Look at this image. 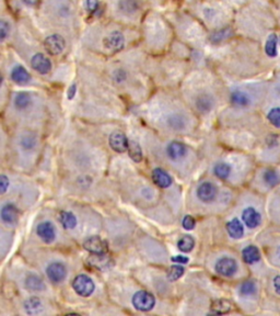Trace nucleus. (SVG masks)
Wrapping results in <instances>:
<instances>
[{
    "mask_svg": "<svg viewBox=\"0 0 280 316\" xmlns=\"http://www.w3.org/2000/svg\"><path fill=\"white\" fill-rule=\"evenodd\" d=\"M195 224H196L195 219L191 215H186L183 219V227L185 229H188V230L193 229L195 227Z\"/></svg>",
    "mask_w": 280,
    "mask_h": 316,
    "instance_id": "41",
    "label": "nucleus"
},
{
    "mask_svg": "<svg viewBox=\"0 0 280 316\" xmlns=\"http://www.w3.org/2000/svg\"><path fill=\"white\" fill-rule=\"evenodd\" d=\"M128 153L129 156L131 157L132 161L135 162H140L143 160V153H142V148L138 145V143L131 141L129 142V146H128Z\"/></svg>",
    "mask_w": 280,
    "mask_h": 316,
    "instance_id": "36",
    "label": "nucleus"
},
{
    "mask_svg": "<svg viewBox=\"0 0 280 316\" xmlns=\"http://www.w3.org/2000/svg\"><path fill=\"white\" fill-rule=\"evenodd\" d=\"M172 261L175 263H184L185 265V263L189 262V258L184 256H176V257H172Z\"/></svg>",
    "mask_w": 280,
    "mask_h": 316,
    "instance_id": "45",
    "label": "nucleus"
},
{
    "mask_svg": "<svg viewBox=\"0 0 280 316\" xmlns=\"http://www.w3.org/2000/svg\"><path fill=\"white\" fill-rule=\"evenodd\" d=\"M183 274H184V267L179 265H174L170 267L168 271V278L170 281H175L181 278Z\"/></svg>",
    "mask_w": 280,
    "mask_h": 316,
    "instance_id": "38",
    "label": "nucleus"
},
{
    "mask_svg": "<svg viewBox=\"0 0 280 316\" xmlns=\"http://www.w3.org/2000/svg\"><path fill=\"white\" fill-rule=\"evenodd\" d=\"M30 103H31V97L29 94H26V92H20V94H18L15 99L16 107L20 110L29 107Z\"/></svg>",
    "mask_w": 280,
    "mask_h": 316,
    "instance_id": "35",
    "label": "nucleus"
},
{
    "mask_svg": "<svg viewBox=\"0 0 280 316\" xmlns=\"http://www.w3.org/2000/svg\"><path fill=\"white\" fill-rule=\"evenodd\" d=\"M245 225L242 220H239L238 217H233L226 223V232L233 240H241L245 233Z\"/></svg>",
    "mask_w": 280,
    "mask_h": 316,
    "instance_id": "15",
    "label": "nucleus"
},
{
    "mask_svg": "<svg viewBox=\"0 0 280 316\" xmlns=\"http://www.w3.org/2000/svg\"><path fill=\"white\" fill-rule=\"evenodd\" d=\"M19 212L13 204H6L2 210V220L9 225H13L18 222Z\"/></svg>",
    "mask_w": 280,
    "mask_h": 316,
    "instance_id": "23",
    "label": "nucleus"
},
{
    "mask_svg": "<svg viewBox=\"0 0 280 316\" xmlns=\"http://www.w3.org/2000/svg\"><path fill=\"white\" fill-rule=\"evenodd\" d=\"M23 2H24L26 5H29V6H35V5L38 4L39 0H23Z\"/></svg>",
    "mask_w": 280,
    "mask_h": 316,
    "instance_id": "47",
    "label": "nucleus"
},
{
    "mask_svg": "<svg viewBox=\"0 0 280 316\" xmlns=\"http://www.w3.org/2000/svg\"><path fill=\"white\" fill-rule=\"evenodd\" d=\"M264 243L265 256L271 268L280 271V228H271V232L266 234Z\"/></svg>",
    "mask_w": 280,
    "mask_h": 316,
    "instance_id": "1",
    "label": "nucleus"
},
{
    "mask_svg": "<svg viewBox=\"0 0 280 316\" xmlns=\"http://www.w3.org/2000/svg\"><path fill=\"white\" fill-rule=\"evenodd\" d=\"M31 64L32 67L38 71L39 74H48L52 69L51 61L44 54H42V53H37V54L33 56Z\"/></svg>",
    "mask_w": 280,
    "mask_h": 316,
    "instance_id": "17",
    "label": "nucleus"
},
{
    "mask_svg": "<svg viewBox=\"0 0 280 316\" xmlns=\"http://www.w3.org/2000/svg\"><path fill=\"white\" fill-rule=\"evenodd\" d=\"M46 274H48L49 279L52 282L59 283L66 278L67 269H66L65 265L62 262H53L46 269Z\"/></svg>",
    "mask_w": 280,
    "mask_h": 316,
    "instance_id": "13",
    "label": "nucleus"
},
{
    "mask_svg": "<svg viewBox=\"0 0 280 316\" xmlns=\"http://www.w3.org/2000/svg\"><path fill=\"white\" fill-rule=\"evenodd\" d=\"M215 269L220 275L230 278V276H233L239 271V263L232 257L225 256L217 261Z\"/></svg>",
    "mask_w": 280,
    "mask_h": 316,
    "instance_id": "6",
    "label": "nucleus"
},
{
    "mask_svg": "<svg viewBox=\"0 0 280 316\" xmlns=\"http://www.w3.org/2000/svg\"><path fill=\"white\" fill-rule=\"evenodd\" d=\"M11 78L13 79V82L23 85L29 83L31 77L24 67H22V66H17V67L13 68L11 71Z\"/></svg>",
    "mask_w": 280,
    "mask_h": 316,
    "instance_id": "26",
    "label": "nucleus"
},
{
    "mask_svg": "<svg viewBox=\"0 0 280 316\" xmlns=\"http://www.w3.org/2000/svg\"><path fill=\"white\" fill-rule=\"evenodd\" d=\"M132 304L138 311L147 312L155 306L156 299L151 293L147 291H139L132 296Z\"/></svg>",
    "mask_w": 280,
    "mask_h": 316,
    "instance_id": "8",
    "label": "nucleus"
},
{
    "mask_svg": "<svg viewBox=\"0 0 280 316\" xmlns=\"http://www.w3.org/2000/svg\"><path fill=\"white\" fill-rule=\"evenodd\" d=\"M21 144H22V146H23L25 149H31V148L34 147V145L36 144V142H35V138L33 137V136L26 135V136H24V137L22 138Z\"/></svg>",
    "mask_w": 280,
    "mask_h": 316,
    "instance_id": "40",
    "label": "nucleus"
},
{
    "mask_svg": "<svg viewBox=\"0 0 280 316\" xmlns=\"http://www.w3.org/2000/svg\"><path fill=\"white\" fill-rule=\"evenodd\" d=\"M75 94H76V86L72 85L70 89L68 90V99H72L73 97H75Z\"/></svg>",
    "mask_w": 280,
    "mask_h": 316,
    "instance_id": "46",
    "label": "nucleus"
},
{
    "mask_svg": "<svg viewBox=\"0 0 280 316\" xmlns=\"http://www.w3.org/2000/svg\"><path fill=\"white\" fill-rule=\"evenodd\" d=\"M88 261L90 265L95 266L97 268H103L111 263V260L105 255H95V254L90 257Z\"/></svg>",
    "mask_w": 280,
    "mask_h": 316,
    "instance_id": "33",
    "label": "nucleus"
},
{
    "mask_svg": "<svg viewBox=\"0 0 280 316\" xmlns=\"http://www.w3.org/2000/svg\"><path fill=\"white\" fill-rule=\"evenodd\" d=\"M241 220L244 223L246 228L257 229L263 226L264 223V210L256 206H248L242 211Z\"/></svg>",
    "mask_w": 280,
    "mask_h": 316,
    "instance_id": "2",
    "label": "nucleus"
},
{
    "mask_svg": "<svg viewBox=\"0 0 280 316\" xmlns=\"http://www.w3.org/2000/svg\"><path fill=\"white\" fill-rule=\"evenodd\" d=\"M279 44H280V40H279Z\"/></svg>",
    "mask_w": 280,
    "mask_h": 316,
    "instance_id": "48",
    "label": "nucleus"
},
{
    "mask_svg": "<svg viewBox=\"0 0 280 316\" xmlns=\"http://www.w3.org/2000/svg\"><path fill=\"white\" fill-rule=\"evenodd\" d=\"M72 288L77 294L81 296H89L95 291V283H93L90 276L80 274L72 281Z\"/></svg>",
    "mask_w": 280,
    "mask_h": 316,
    "instance_id": "7",
    "label": "nucleus"
},
{
    "mask_svg": "<svg viewBox=\"0 0 280 316\" xmlns=\"http://www.w3.org/2000/svg\"><path fill=\"white\" fill-rule=\"evenodd\" d=\"M84 249L88 250L89 253L95 255H105L109 250L108 242L102 240L99 236H91L90 239L86 240L83 244Z\"/></svg>",
    "mask_w": 280,
    "mask_h": 316,
    "instance_id": "9",
    "label": "nucleus"
},
{
    "mask_svg": "<svg viewBox=\"0 0 280 316\" xmlns=\"http://www.w3.org/2000/svg\"><path fill=\"white\" fill-rule=\"evenodd\" d=\"M211 313L212 314H225L231 311L232 308V304L228 301L224 299H219V300H215L211 303Z\"/></svg>",
    "mask_w": 280,
    "mask_h": 316,
    "instance_id": "25",
    "label": "nucleus"
},
{
    "mask_svg": "<svg viewBox=\"0 0 280 316\" xmlns=\"http://www.w3.org/2000/svg\"><path fill=\"white\" fill-rule=\"evenodd\" d=\"M36 232L39 239L45 243H52L55 240V227L50 222H43L38 224Z\"/></svg>",
    "mask_w": 280,
    "mask_h": 316,
    "instance_id": "20",
    "label": "nucleus"
},
{
    "mask_svg": "<svg viewBox=\"0 0 280 316\" xmlns=\"http://www.w3.org/2000/svg\"><path fill=\"white\" fill-rule=\"evenodd\" d=\"M259 283L255 279L243 281L239 287V294L243 299H257L259 295Z\"/></svg>",
    "mask_w": 280,
    "mask_h": 316,
    "instance_id": "10",
    "label": "nucleus"
},
{
    "mask_svg": "<svg viewBox=\"0 0 280 316\" xmlns=\"http://www.w3.org/2000/svg\"><path fill=\"white\" fill-rule=\"evenodd\" d=\"M269 200L266 208L272 225L280 228V186L269 192Z\"/></svg>",
    "mask_w": 280,
    "mask_h": 316,
    "instance_id": "4",
    "label": "nucleus"
},
{
    "mask_svg": "<svg viewBox=\"0 0 280 316\" xmlns=\"http://www.w3.org/2000/svg\"><path fill=\"white\" fill-rule=\"evenodd\" d=\"M186 151H188V149H186L185 145L179 142H172L169 144L168 148H166L168 156L173 161L181 160L186 155Z\"/></svg>",
    "mask_w": 280,
    "mask_h": 316,
    "instance_id": "22",
    "label": "nucleus"
},
{
    "mask_svg": "<svg viewBox=\"0 0 280 316\" xmlns=\"http://www.w3.org/2000/svg\"><path fill=\"white\" fill-rule=\"evenodd\" d=\"M104 44L112 52H118L124 48V35L122 32L115 31L104 40Z\"/></svg>",
    "mask_w": 280,
    "mask_h": 316,
    "instance_id": "18",
    "label": "nucleus"
},
{
    "mask_svg": "<svg viewBox=\"0 0 280 316\" xmlns=\"http://www.w3.org/2000/svg\"><path fill=\"white\" fill-rule=\"evenodd\" d=\"M264 150L267 153L265 162L269 165L280 164V134L270 133L265 137Z\"/></svg>",
    "mask_w": 280,
    "mask_h": 316,
    "instance_id": "3",
    "label": "nucleus"
},
{
    "mask_svg": "<svg viewBox=\"0 0 280 316\" xmlns=\"http://www.w3.org/2000/svg\"><path fill=\"white\" fill-rule=\"evenodd\" d=\"M24 309L25 312L30 314V315H34V314H38L43 311V304L41 300L38 298H30L24 302Z\"/></svg>",
    "mask_w": 280,
    "mask_h": 316,
    "instance_id": "24",
    "label": "nucleus"
},
{
    "mask_svg": "<svg viewBox=\"0 0 280 316\" xmlns=\"http://www.w3.org/2000/svg\"><path fill=\"white\" fill-rule=\"evenodd\" d=\"M266 291L268 292L271 304L276 305V307L280 308V271L279 270H272L268 274L267 281V289Z\"/></svg>",
    "mask_w": 280,
    "mask_h": 316,
    "instance_id": "5",
    "label": "nucleus"
},
{
    "mask_svg": "<svg viewBox=\"0 0 280 316\" xmlns=\"http://www.w3.org/2000/svg\"><path fill=\"white\" fill-rule=\"evenodd\" d=\"M65 40L62 35L59 34H53L49 37H46L44 46L45 50L48 51L51 55H57L59 53H62L65 49Z\"/></svg>",
    "mask_w": 280,
    "mask_h": 316,
    "instance_id": "12",
    "label": "nucleus"
},
{
    "mask_svg": "<svg viewBox=\"0 0 280 316\" xmlns=\"http://www.w3.org/2000/svg\"><path fill=\"white\" fill-rule=\"evenodd\" d=\"M231 103L238 108H248L252 103L251 96L241 89H237L231 94Z\"/></svg>",
    "mask_w": 280,
    "mask_h": 316,
    "instance_id": "19",
    "label": "nucleus"
},
{
    "mask_svg": "<svg viewBox=\"0 0 280 316\" xmlns=\"http://www.w3.org/2000/svg\"><path fill=\"white\" fill-rule=\"evenodd\" d=\"M278 36L276 34H270L265 44V52L269 57L277 56V45H278Z\"/></svg>",
    "mask_w": 280,
    "mask_h": 316,
    "instance_id": "31",
    "label": "nucleus"
},
{
    "mask_svg": "<svg viewBox=\"0 0 280 316\" xmlns=\"http://www.w3.org/2000/svg\"><path fill=\"white\" fill-rule=\"evenodd\" d=\"M217 193H218L217 187L211 182H203L201 186L197 188L198 199L206 203H209L215 200Z\"/></svg>",
    "mask_w": 280,
    "mask_h": 316,
    "instance_id": "14",
    "label": "nucleus"
},
{
    "mask_svg": "<svg viewBox=\"0 0 280 316\" xmlns=\"http://www.w3.org/2000/svg\"><path fill=\"white\" fill-rule=\"evenodd\" d=\"M119 8L126 13H132L138 9L136 0H119Z\"/></svg>",
    "mask_w": 280,
    "mask_h": 316,
    "instance_id": "37",
    "label": "nucleus"
},
{
    "mask_svg": "<svg viewBox=\"0 0 280 316\" xmlns=\"http://www.w3.org/2000/svg\"><path fill=\"white\" fill-rule=\"evenodd\" d=\"M86 7H88V10L90 12L96 11L99 7V2L98 0H86Z\"/></svg>",
    "mask_w": 280,
    "mask_h": 316,
    "instance_id": "43",
    "label": "nucleus"
},
{
    "mask_svg": "<svg viewBox=\"0 0 280 316\" xmlns=\"http://www.w3.org/2000/svg\"><path fill=\"white\" fill-rule=\"evenodd\" d=\"M25 287L28 288L30 291H42V290L45 289L43 280L35 274H30L26 276Z\"/></svg>",
    "mask_w": 280,
    "mask_h": 316,
    "instance_id": "28",
    "label": "nucleus"
},
{
    "mask_svg": "<svg viewBox=\"0 0 280 316\" xmlns=\"http://www.w3.org/2000/svg\"><path fill=\"white\" fill-rule=\"evenodd\" d=\"M213 103H215V101H213V99L209 95H202L196 99V107L203 113L209 112L213 107Z\"/></svg>",
    "mask_w": 280,
    "mask_h": 316,
    "instance_id": "27",
    "label": "nucleus"
},
{
    "mask_svg": "<svg viewBox=\"0 0 280 316\" xmlns=\"http://www.w3.org/2000/svg\"><path fill=\"white\" fill-rule=\"evenodd\" d=\"M9 30H10L9 24L3 20V21L0 22V34H2V41H4L6 36L9 34Z\"/></svg>",
    "mask_w": 280,
    "mask_h": 316,
    "instance_id": "42",
    "label": "nucleus"
},
{
    "mask_svg": "<svg viewBox=\"0 0 280 316\" xmlns=\"http://www.w3.org/2000/svg\"><path fill=\"white\" fill-rule=\"evenodd\" d=\"M152 180L160 188H168L172 184V178L161 168H157L152 171Z\"/></svg>",
    "mask_w": 280,
    "mask_h": 316,
    "instance_id": "21",
    "label": "nucleus"
},
{
    "mask_svg": "<svg viewBox=\"0 0 280 316\" xmlns=\"http://www.w3.org/2000/svg\"><path fill=\"white\" fill-rule=\"evenodd\" d=\"M242 259L245 263H248L250 266L259 265L263 262V255L261 249L256 245H248L242 250Z\"/></svg>",
    "mask_w": 280,
    "mask_h": 316,
    "instance_id": "11",
    "label": "nucleus"
},
{
    "mask_svg": "<svg viewBox=\"0 0 280 316\" xmlns=\"http://www.w3.org/2000/svg\"><path fill=\"white\" fill-rule=\"evenodd\" d=\"M194 245H195L194 240L189 235L182 237V239L177 242V247L183 253H190L191 250L194 248Z\"/></svg>",
    "mask_w": 280,
    "mask_h": 316,
    "instance_id": "34",
    "label": "nucleus"
},
{
    "mask_svg": "<svg viewBox=\"0 0 280 316\" xmlns=\"http://www.w3.org/2000/svg\"><path fill=\"white\" fill-rule=\"evenodd\" d=\"M59 221H61L62 225L66 229H72L77 225L76 216L71 212H67V211H63L61 215H59Z\"/></svg>",
    "mask_w": 280,
    "mask_h": 316,
    "instance_id": "29",
    "label": "nucleus"
},
{
    "mask_svg": "<svg viewBox=\"0 0 280 316\" xmlns=\"http://www.w3.org/2000/svg\"><path fill=\"white\" fill-rule=\"evenodd\" d=\"M213 173L220 179H228L232 173V166L226 163H219L216 165L215 169H213Z\"/></svg>",
    "mask_w": 280,
    "mask_h": 316,
    "instance_id": "30",
    "label": "nucleus"
},
{
    "mask_svg": "<svg viewBox=\"0 0 280 316\" xmlns=\"http://www.w3.org/2000/svg\"><path fill=\"white\" fill-rule=\"evenodd\" d=\"M110 146L117 153H124V151L128 150L129 141L123 133L115 132V133H113L110 136Z\"/></svg>",
    "mask_w": 280,
    "mask_h": 316,
    "instance_id": "16",
    "label": "nucleus"
},
{
    "mask_svg": "<svg viewBox=\"0 0 280 316\" xmlns=\"http://www.w3.org/2000/svg\"><path fill=\"white\" fill-rule=\"evenodd\" d=\"M9 186V180L8 178H7L5 175L2 176V180H0V187H2V192L5 193L7 188H8Z\"/></svg>",
    "mask_w": 280,
    "mask_h": 316,
    "instance_id": "44",
    "label": "nucleus"
},
{
    "mask_svg": "<svg viewBox=\"0 0 280 316\" xmlns=\"http://www.w3.org/2000/svg\"><path fill=\"white\" fill-rule=\"evenodd\" d=\"M230 30H228V29H224V30H221V31H219V32H217V33H215V34H213L212 36H211V41L212 42H215V43H218V42H221L222 40H225L226 37H229L230 36Z\"/></svg>",
    "mask_w": 280,
    "mask_h": 316,
    "instance_id": "39",
    "label": "nucleus"
},
{
    "mask_svg": "<svg viewBox=\"0 0 280 316\" xmlns=\"http://www.w3.org/2000/svg\"><path fill=\"white\" fill-rule=\"evenodd\" d=\"M168 124L170 125V128L175 131H181L185 128V117L182 114H172L168 118Z\"/></svg>",
    "mask_w": 280,
    "mask_h": 316,
    "instance_id": "32",
    "label": "nucleus"
}]
</instances>
